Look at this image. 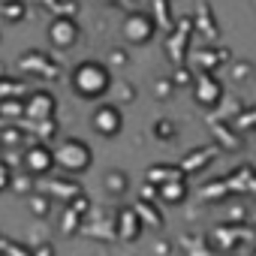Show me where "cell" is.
<instances>
[{
  "instance_id": "cell-1",
  "label": "cell",
  "mask_w": 256,
  "mask_h": 256,
  "mask_svg": "<svg viewBox=\"0 0 256 256\" xmlns=\"http://www.w3.org/2000/svg\"><path fill=\"white\" fill-rule=\"evenodd\" d=\"M70 84L82 100H100L112 90V70L102 60H82L70 72Z\"/></svg>"
},
{
  "instance_id": "cell-2",
  "label": "cell",
  "mask_w": 256,
  "mask_h": 256,
  "mask_svg": "<svg viewBox=\"0 0 256 256\" xmlns=\"http://www.w3.org/2000/svg\"><path fill=\"white\" fill-rule=\"evenodd\" d=\"M52 154H54V166H60L70 175H82L94 163V151L84 139H64Z\"/></svg>"
},
{
  "instance_id": "cell-3",
  "label": "cell",
  "mask_w": 256,
  "mask_h": 256,
  "mask_svg": "<svg viewBox=\"0 0 256 256\" xmlns=\"http://www.w3.org/2000/svg\"><path fill=\"white\" fill-rule=\"evenodd\" d=\"M120 36L130 42V46H148V42L157 36V22H154V16L145 12V10L126 12L124 22H120Z\"/></svg>"
},
{
  "instance_id": "cell-4",
  "label": "cell",
  "mask_w": 256,
  "mask_h": 256,
  "mask_svg": "<svg viewBox=\"0 0 256 256\" xmlns=\"http://www.w3.org/2000/svg\"><path fill=\"white\" fill-rule=\"evenodd\" d=\"M190 90H193L196 106L205 108V112L220 108V102H223V96H226V88H223V82L217 78V72H199V76H193Z\"/></svg>"
},
{
  "instance_id": "cell-5",
  "label": "cell",
  "mask_w": 256,
  "mask_h": 256,
  "mask_svg": "<svg viewBox=\"0 0 256 256\" xmlns=\"http://www.w3.org/2000/svg\"><path fill=\"white\" fill-rule=\"evenodd\" d=\"M90 126H94V133H100L102 139H114L124 130V112H120V106H114V102L96 106L94 114H90Z\"/></svg>"
},
{
  "instance_id": "cell-6",
  "label": "cell",
  "mask_w": 256,
  "mask_h": 256,
  "mask_svg": "<svg viewBox=\"0 0 256 256\" xmlns=\"http://www.w3.org/2000/svg\"><path fill=\"white\" fill-rule=\"evenodd\" d=\"M82 36V28L72 16H58L52 24H48V42L54 48H72Z\"/></svg>"
},
{
  "instance_id": "cell-7",
  "label": "cell",
  "mask_w": 256,
  "mask_h": 256,
  "mask_svg": "<svg viewBox=\"0 0 256 256\" xmlns=\"http://www.w3.org/2000/svg\"><path fill=\"white\" fill-rule=\"evenodd\" d=\"M232 60V52L226 48V46H205V48H196L193 54H190V70L193 66H199V72H214L217 66H223V64H229Z\"/></svg>"
},
{
  "instance_id": "cell-8",
  "label": "cell",
  "mask_w": 256,
  "mask_h": 256,
  "mask_svg": "<svg viewBox=\"0 0 256 256\" xmlns=\"http://www.w3.org/2000/svg\"><path fill=\"white\" fill-rule=\"evenodd\" d=\"M193 30H199L208 46H217L220 42V22H217L214 6L208 4V0H199V6L193 12Z\"/></svg>"
},
{
  "instance_id": "cell-9",
  "label": "cell",
  "mask_w": 256,
  "mask_h": 256,
  "mask_svg": "<svg viewBox=\"0 0 256 256\" xmlns=\"http://www.w3.org/2000/svg\"><path fill=\"white\" fill-rule=\"evenodd\" d=\"M190 34H193V16H181L172 28V40L166 42V52L175 58V64L181 66L184 64V54H187V46H190Z\"/></svg>"
},
{
  "instance_id": "cell-10",
  "label": "cell",
  "mask_w": 256,
  "mask_h": 256,
  "mask_svg": "<svg viewBox=\"0 0 256 256\" xmlns=\"http://www.w3.org/2000/svg\"><path fill=\"white\" fill-rule=\"evenodd\" d=\"M54 112H58V100H54V94H48V90H36V94H30V100L24 102V114L34 118L36 124H40V120H52Z\"/></svg>"
},
{
  "instance_id": "cell-11",
  "label": "cell",
  "mask_w": 256,
  "mask_h": 256,
  "mask_svg": "<svg viewBox=\"0 0 256 256\" xmlns=\"http://www.w3.org/2000/svg\"><path fill=\"white\" fill-rule=\"evenodd\" d=\"M24 169L28 175H46L54 169V154L48 145H30L24 151Z\"/></svg>"
},
{
  "instance_id": "cell-12",
  "label": "cell",
  "mask_w": 256,
  "mask_h": 256,
  "mask_svg": "<svg viewBox=\"0 0 256 256\" xmlns=\"http://www.w3.org/2000/svg\"><path fill=\"white\" fill-rule=\"evenodd\" d=\"M114 232H118L120 241H136V238H139V232H142V220H139L136 208H120V211H118Z\"/></svg>"
},
{
  "instance_id": "cell-13",
  "label": "cell",
  "mask_w": 256,
  "mask_h": 256,
  "mask_svg": "<svg viewBox=\"0 0 256 256\" xmlns=\"http://www.w3.org/2000/svg\"><path fill=\"white\" fill-rule=\"evenodd\" d=\"M187 196H190L187 175L172 178V181H166V184H160V187H157V199H160V202H166V205H181Z\"/></svg>"
},
{
  "instance_id": "cell-14",
  "label": "cell",
  "mask_w": 256,
  "mask_h": 256,
  "mask_svg": "<svg viewBox=\"0 0 256 256\" xmlns=\"http://www.w3.org/2000/svg\"><path fill=\"white\" fill-rule=\"evenodd\" d=\"M214 154H217V148H214V145H205V148H196V151H190V154L184 157V163H181V172H184V175H190V172H199V169H205V166L214 160Z\"/></svg>"
},
{
  "instance_id": "cell-15",
  "label": "cell",
  "mask_w": 256,
  "mask_h": 256,
  "mask_svg": "<svg viewBox=\"0 0 256 256\" xmlns=\"http://www.w3.org/2000/svg\"><path fill=\"white\" fill-rule=\"evenodd\" d=\"M181 175H184V172H181V166L160 163V166H151V169H148V184L160 187V184H166V181H172V178H181Z\"/></svg>"
},
{
  "instance_id": "cell-16",
  "label": "cell",
  "mask_w": 256,
  "mask_h": 256,
  "mask_svg": "<svg viewBox=\"0 0 256 256\" xmlns=\"http://www.w3.org/2000/svg\"><path fill=\"white\" fill-rule=\"evenodd\" d=\"M151 6H154V22H157V28H166V30H172L175 28V12H172V4L169 0H151Z\"/></svg>"
},
{
  "instance_id": "cell-17",
  "label": "cell",
  "mask_w": 256,
  "mask_h": 256,
  "mask_svg": "<svg viewBox=\"0 0 256 256\" xmlns=\"http://www.w3.org/2000/svg\"><path fill=\"white\" fill-rule=\"evenodd\" d=\"M102 184H106V190L112 196H124L126 187H130V178H126V172H120V169H112V172H106Z\"/></svg>"
},
{
  "instance_id": "cell-18",
  "label": "cell",
  "mask_w": 256,
  "mask_h": 256,
  "mask_svg": "<svg viewBox=\"0 0 256 256\" xmlns=\"http://www.w3.org/2000/svg\"><path fill=\"white\" fill-rule=\"evenodd\" d=\"M46 64H52V58H46L42 52H28L24 58H22V70H28V72H54L52 66H46Z\"/></svg>"
},
{
  "instance_id": "cell-19",
  "label": "cell",
  "mask_w": 256,
  "mask_h": 256,
  "mask_svg": "<svg viewBox=\"0 0 256 256\" xmlns=\"http://www.w3.org/2000/svg\"><path fill=\"white\" fill-rule=\"evenodd\" d=\"M253 76H256L253 60H229V78H232L235 84H244V82H250Z\"/></svg>"
},
{
  "instance_id": "cell-20",
  "label": "cell",
  "mask_w": 256,
  "mask_h": 256,
  "mask_svg": "<svg viewBox=\"0 0 256 256\" xmlns=\"http://www.w3.org/2000/svg\"><path fill=\"white\" fill-rule=\"evenodd\" d=\"M133 208H136V214H139V220H142V229H145V226H154V229L163 226V217L157 214V208H154L151 202H139V205H133Z\"/></svg>"
},
{
  "instance_id": "cell-21",
  "label": "cell",
  "mask_w": 256,
  "mask_h": 256,
  "mask_svg": "<svg viewBox=\"0 0 256 256\" xmlns=\"http://www.w3.org/2000/svg\"><path fill=\"white\" fill-rule=\"evenodd\" d=\"M151 133H154L160 142H172V139L178 136V126H175V120H166V118H160V120L151 126Z\"/></svg>"
},
{
  "instance_id": "cell-22",
  "label": "cell",
  "mask_w": 256,
  "mask_h": 256,
  "mask_svg": "<svg viewBox=\"0 0 256 256\" xmlns=\"http://www.w3.org/2000/svg\"><path fill=\"white\" fill-rule=\"evenodd\" d=\"M0 12H4V18H10V22H22L24 18V4L22 0H4V4H0Z\"/></svg>"
},
{
  "instance_id": "cell-23",
  "label": "cell",
  "mask_w": 256,
  "mask_h": 256,
  "mask_svg": "<svg viewBox=\"0 0 256 256\" xmlns=\"http://www.w3.org/2000/svg\"><path fill=\"white\" fill-rule=\"evenodd\" d=\"M169 82H172L175 88H178V84H193V70H190L187 64H181V66L175 70V76H172Z\"/></svg>"
},
{
  "instance_id": "cell-24",
  "label": "cell",
  "mask_w": 256,
  "mask_h": 256,
  "mask_svg": "<svg viewBox=\"0 0 256 256\" xmlns=\"http://www.w3.org/2000/svg\"><path fill=\"white\" fill-rule=\"evenodd\" d=\"M48 208H52V199H48V196H30V211H34L36 217H46Z\"/></svg>"
},
{
  "instance_id": "cell-25",
  "label": "cell",
  "mask_w": 256,
  "mask_h": 256,
  "mask_svg": "<svg viewBox=\"0 0 256 256\" xmlns=\"http://www.w3.org/2000/svg\"><path fill=\"white\" fill-rule=\"evenodd\" d=\"M0 112H4L6 118H22L24 114V102H10V100H4V102H0Z\"/></svg>"
},
{
  "instance_id": "cell-26",
  "label": "cell",
  "mask_w": 256,
  "mask_h": 256,
  "mask_svg": "<svg viewBox=\"0 0 256 256\" xmlns=\"http://www.w3.org/2000/svg\"><path fill=\"white\" fill-rule=\"evenodd\" d=\"M172 90H175V84H172L169 78H157V82H154V96H157V100L172 96Z\"/></svg>"
},
{
  "instance_id": "cell-27",
  "label": "cell",
  "mask_w": 256,
  "mask_h": 256,
  "mask_svg": "<svg viewBox=\"0 0 256 256\" xmlns=\"http://www.w3.org/2000/svg\"><path fill=\"white\" fill-rule=\"evenodd\" d=\"M118 100H120V102H133V100H136V88H133L130 82H120V84H118Z\"/></svg>"
},
{
  "instance_id": "cell-28",
  "label": "cell",
  "mask_w": 256,
  "mask_h": 256,
  "mask_svg": "<svg viewBox=\"0 0 256 256\" xmlns=\"http://www.w3.org/2000/svg\"><path fill=\"white\" fill-rule=\"evenodd\" d=\"M108 64L126 66V64H130V54H126V48H112V52H108Z\"/></svg>"
},
{
  "instance_id": "cell-29",
  "label": "cell",
  "mask_w": 256,
  "mask_h": 256,
  "mask_svg": "<svg viewBox=\"0 0 256 256\" xmlns=\"http://www.w3.org/2000/svg\"><path fill=\"white\" fill-rule=\"evenodd\" d=\"M12 184V175H10V163H0V190H6Z\"/></svg>"
},
{
  "instance_id": "cell-30",
  "label": "cell",
  "mask_w": 256,
  "mask_h": 256,
  "mask_svg": "<svg viewBox=\"0 0 256 256\" xmlns=\"http://www.w3.org/2000/svg\"><path fill=\"white\" fill-rule=\"evenodd\" d=\"M34 256H54V250H52V244H42V247H40Z\"/></svg>"
},
{
  "instance_id": "cell-31",
  "label": "cell",
  "mask_w": 256,
  "mask_h": 256,
  "mask_svg": "<svg viewBox=\"0 0 256 256\" xmlns=\"http://www.w3.org/2000/svg\"><path fill=\"white\" fill-rule=\"evenodd\" d=\"M16 190H28V178H18L16 181Z\"/></svg>"
},
{
  "instance_id": "cell-32",
  "label": "cell",
  "mask_w": 256,
  "mask_h": 256,
  "mask_svg": "<svg viewBox=\"0 0 256 256\" xmlns=\"http://www.w3.org/2000/svg\"><path fill=\"white\" fill-rule=\"evenodd\" d=\"M253 10H256V0H253Z\"/></svg>"
},
{
  "instance_id": "cell-33",
  "label": "cell",
  "mask_w": 256,
  "mask_h": 256,
  "mask_svg": "<svg viewBox=\"0 0 256 256\" xmlns=\"http://www.w3.org/2000/svg\"><path fill=\"white\" fill-rule=\"evenodd\" d=\"M250 256H256V250H253V253H250Z\"/></svg>"
}]
</instances>
